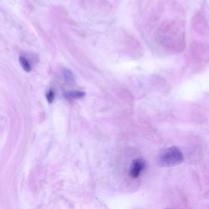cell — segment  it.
<instances>
[{"label":"cell","mask_w":209,"mask_h":209,"mask_svg":"<svg viewBox=\"0 0 209 209\" xmlns=\"http://www.w3.org/2000/svg\"><path fill=\"white\" fill-rule=\"evenodd\" d=\"M183 161V154L176 147L164 149L159 154L157 158L158 164L163 167H173L181 164Z\"/></svg>","instance_id":"2"},{"label":"cell","mask_w":209,"mask_h":209,"mask_svg":"<svg viewBox=\"0 0 209 209\" xmlns=\"http://www.w3.org/2000/svg\"><path fill=\"white\" fill-rule=\"evenodd\" d=\"M54 98H55L54 93L53 91H50L49 92V93L47 94V99L49 103H52L53 100H54Z\"/></svg>","instance_id":"7"},{"label":"cell","mask_w":209,"mask_h":209,"mask_svg":"<svg viewBox=\"0 0 209 209\" xmlns=\"http://www.w3.org/2000/svg\"><path fill=\"white\" fill-rule=\"evenodd\" d=\"M65 95L67 98L70 99H79L83 98L85 93L81 91H71L67 92Z\"/></svg>","instance_id":"4"},{"label":"cell","mask_w":209,"mask_h":209,"mask_svg":"<svg viewBox=\"0 0 209 209\" xmlns=\"http://www.w3.org/2000/svg\"><path fill=\"white\" fill-rule=\"evenodd\" d=\"M63 75L66 81L68 82H71L74 80V75L72 72L67 69L63 70Z\"/></svg>","instance_id":"6"},{"label":"cell","mask_w":209,"mask_h":209,"mask_svg":"<svg viewBox=\"0 0 209 209\" xmlns=\"http://www.w3.org/2000/svg\"><path fill=\"white\" fill-rule=\"evenodd\" d=\"M146 167L145 161L141 158H138L132 161L131 164L129 175L132 178H138Z\"/></svg>","instance_id":"3"},{"label":"cell","mask_w":209,"mask_h":209,"mask_svg":"<svg viewBox=\"0 0 209 209\" xmlns=\"http://www.w3.org/2000/svg\"><path fill=\"white\" fill-rule=\"evenodd\" d=\"M159 41L173 50H180L184 46V26L174 21L164 23L160 28Z\"/></svg>","instance_id":"1"},{"label":"cell","mask_w":209,"mask_h":209,"mask_svg":"<svg viewBox=\"0 0 209 209\" xmlns=\"http://www.w3.org/2000/svg\"><path fill=\"white\" fill-rule=\"evenodd\" d=\"M19 62H20L21 66L22 67V68L24 69L25 71L27 72H29L31 71V65L28 61V60L26 58H25L24 56H20V58H19Z\"/></svg>","instance_id":"5"}]
</instances>
